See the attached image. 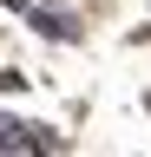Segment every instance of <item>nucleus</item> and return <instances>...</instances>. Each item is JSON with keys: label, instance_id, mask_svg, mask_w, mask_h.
<instances>
[{"label": "nucleus", "instance_id": "f257e3e1", "mask_svg": "<svg viewBox=\"0 0 151 157\" xmlns=\"http://www.w3.org/2000/svg\"><path fill=\"white\" fill-rule=\"evenodd\" d=\"M33 26H40L46 39H79V20L72 13H33Z\"/></svg>", "mask_w": 151, "mask_h": 157}, {"label": "nucleus", "instance_id": "f03ea898", "mask_svg": "<svg viewBox=\"0 0 151 157\" xmlns=\"http://www.w3.org/2000/svg\"><path fill=\"white\" fill-rule=\"evenodd\" d=\"M0 151H26V124L0 111Z\"/></svg>", "mask_w": 151, "mask_h": 157}, {"label": "nucleus", "instance_id": "7ed1b4c3", "mask_svg": "<svg viewBox=\"0 0 151 157\" xmlns=\"http://www.w3.org/2000/svg\"><path fill=\"white\" fill-rule=\"evenodd\" d=\"M66 137L59 131H46V124H26V151H59Z\"/></svg>", "mask_w": 151, "mask_h": 157}, {"label": "nucleus", "instance_id": "20e7f679", "mask_svg": "<svg viewBox=\"0 0 151 157\" xmlns=\"http://www.w3.org/2000/svg\"><path fill=\"white\" fill-rule=\"evenodd\" d=\"M145 39H151V26H145Z\"/></svg>", "mask_w": 151, "mask_h": 157}]
</instances>
